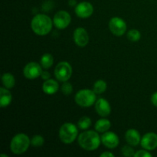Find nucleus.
Here are the masks:
<instances>
[{
	"mask_svg": "<svg viewBox=\"0 0 157 157\" xmlns=\"http://www.w3.org/2000/svg\"><path fill=\"white\" fill-rule=\"evenodd\" d=\"M80 147L87 151H93L100 147L101 138L98 131L87 130L81 133L78 137Z\"/></svg>",
	"mask_w": 157,
	"mask_h": 157,
	"instance_id": "nucleus-1",
	"label": "nucleus"
},
{
	"mask_svg": "<svg viewBox=\"0 0 157 157\" xmlns=\"http://www.w3.org/2000/svg\"><path fill=\"white\" fill-rule=\"evenodd\" d=\"M53 24V21L49 16L44 14H38L32 18L31 27L36 35L44 36L51 32Z\"/></svg>",
	"mask_w": 157,
	"mask_h": 157,
	"instance_id": "nucleus-2",
	"label": "nucleus"
},
{
	"mask_svg": "<svg viewBox=\"0 0 157 157\" xmlns=\"http://www.w3.org/2000/svg\"><path fill=\"white\" fill-rule=\"evenodd\" d=\"M31 140L25 133H18L10 142V150L14 154L21 155L25 153L30 146Z\"/></svg>",
	"mask_w": 157,
	"mask_h": 157,
	"instance_id": "nucleus-3",
	"label": "nucleus"
},
{
	"mask_svg": "<svg viewBox=\"0 0 157 157\" xmlns=\"http://www.w3.org/2000/svg\"><path fill=\"white\" fill-rule=\"evenodd\" d=\"M78 135V127L71 123H65L59 130V138L61 142L70 144L77 139Z\"/></svg>",
	"mask_w": 157,
	"mask_h": 157,
	"instance_id": "nucleus-4",
	"label": "nucleus"
},
{
	"mask_svg": "<svg viewBox=\"0 0 157 157\" xmlns=\"http://www.w3.org/2000/svg\"><path fill=\"white\" fill-rule=\"evenodd\" d=\"M97 94L90 89H82L75 94V102L82 107H89L97 101Z\"/></svg>",
	"mask_w": 157,
	"mask_h": 157,
	"instance_id": "nucleus-5",
	"label": "nucleus"
},
{
	"mask_svg": "<svg viewBox=\"0 0 157 157\" xmlns=\"http://www.w3.org/2000/svg\"><path fill=\"white\" fill-rule=\"evenodd\" d=\"M72 75V67L67 61L58 63L55 68V76L61 82L67 81Z\"/></svg>",
	"mask_w": 157,
	"mask_h": 157,
	"instance_id": "nucleus-6",
	"label": "nucleus"
},
{
	"mask_svg": "<svg viewBox=\"0 0 157 157\" xmlns=\"http://www.w3.org/2000/svg\"><path fill=\"white\" fill-rule=\"evenodd\" d=\"M109 29L116 36H122L127 31V24L125 21L119 17H113L109 21Z\"/></svg>",
	"mask_w": 157,
	"mask_h": 157,
	"instance_id": "nucleus-7",
	"label": "nucleus"
},
{
	"mask_svg": "<svg viewBox=\"0 0 157 157\" xmlns=\"http://www.w3.org/2000/svg\"><path fill=\"white\" fill-rule=\"evenodd\" d=\"M42 73V67L36 62H29L25 66L23 69V75L25 78L29 80H34L41 77Z\"/></svg>",
	"mask_w": 157,
	"mask_h": 157,
	"instance_id": "nucleus-8",
	"label": "nucleus"
},
{
	"mask_svg": "<svg viewBox=\"0 0 157 157\" xmlns=\"http://www.w3.org/2000/svg\"><path fill=\"white\" fill-rule=\"evenodd\" d=\"M71 17L70 14L64 10L58 11L53 18L54 25L58 29H64L70 25Z\"/></svg>",
	"mask_w": 157,
	"mask_h": 157,
	"instance_id": "nucleus-9",
	"label": "nucleus"
},
{
	"mask_svg": "<svg viewBox=\"0 0 157 157\" xmlns=\"http://www.w3.org/2000/svg\"><path fill=\"white\" fill-rule=\"evenodd\" d=\"M94 12V7L89 2H81L75 7V13L77 16L81 18H87Z\"/></svg>",
	"mask_w": 157,
	"mask_h": 157,
	"instance_id": "nucleus-10",
	"label": "nucleus"
},
{
	"mask_svg": "<svg viewBox=\"0 0 157 157\" xmlns=\"http://www.w3.org/2000/svg\"><path fill=\"white\" fill-rule=\"evenodd\" d=\"M141 147L145 150H153L157 148V134L153 132L146 133L141 138Z\"/></svg>",
	"mask_w": 157,
	"mask_h": 157,
	"instance_id": "nucleus-11",
	"label": "nucleus"
},
{
	"mask_svg": "<svg viewBox=\"0 0 157 157\" xmlns=\"http://www.w3.org/2000/svg\"><path fill=\"white\" fill-rule=\"evenodd\" d=\"M74 41L75 44L81 48H84L88 44L89 35L87 31L82 27H78L74 32Z\"/></svg>",
	"mask_w": 157,
	"mask_h": 157,
	"instance_id": "nucleus-12",
	"label": "nucleus"
},
{
	"mask_svg": "<svg viewBox=\"0 0 157 157\" xmlns=\"http://www.w3.org/2000/svg\"><path fill=\"white\" fill-rule=\"evenodd\" d=\"M101 143L109 149H114L119 145L120 140L117 135L113 132L107 131L101 136Z\"/></svg>",
	"mask_w": 157,
	"mask_h": 157,
	"instance_id": "nucleus-13",
	"label": "nucleus"
},
{
	"mask_svg": "<svg viewBox=\"0 0 157 157\" xmlns=\"http://www.w3.org/2000/svg\"><path fill=\"white\" fill-rule=\"evenodd\" d=\"M95 110L97 113L103 117L109 116L111 113V107L108 101L104 98H99L95 102Z\"/></svg>",
	"mask_w": 157,
	"mask_h": 157,
	"instance_id": "nucleus-14",
	"label": "nucleus"
},
{
	"mask_svg": "<svg viewBox=\"0 0 157 157\" xmlns=\"http://www.w3.org/2000/svg\"><path fill=\"white\" fill-rule=\"evenodd\" d=\"M125 139L127 144L136 147L140 144L141 136L138 130H135V129H130L126 132Z\"/></svg>",
	"mask_w": 157,
	"mask_h": 157,
	"instance_id": "nucleus-15",
	"label": "nucleus"
},
{
	"mask_svg": "<svg viewBox=\"0 0 157 157\" xmlns=\"http://www.w3.org/2000/svg\"><path fill=\"white\" fill-rule=\"evenodd\" d=\"M59 89V84L55 80L48 79L44 81L42 85V90L46 94L52 95L56 93Z\"/></svg>",
	"mask_w": 157,
	"mask_h": 157,
	"instance_id": "nucleus-16",
	"label": "nucleus"
},
{
	"mask_svg": "<svg viewBox=\"0 0 157 157\" xmlns=\"http://www.w3.org/2000/svg\"><path fill=\"white\" fill-rule=\"evenodd\" d=\"M12 95L11 92L6 87L0 88V106L1 107H6L11 104Z\"/></svg>",
	"mask_w": 157,
	"mask_h": 157,
	"instance_id": "nucleus-17",
	"label": "nucleus"
},
{
	"mask_svg": "<svg viewBox=\"0 0 157 157\" xmlns=\"http://www.w3.org/2000/svg\"><path fill=\"white\" fill-rule=\"evenodd\" d=\"M111 123L107 119H100L95 124V130L99 133H105L110 128Z\"/></svg>",
	"mask_w": 157,
	"mask_h": 157,
	"instance_id": "nucleus-18",
	"label": "nucleus"
},
{
	"mask_svg": "<svg viewBox=\"0 0 157 157\" xmlns=\"http://www.w3.org/2000/svg\"><path fill=\"white\" fill-rule=\"evenodd\" d=\"M2 81L3 86L8 89L12 88L15 84V78L11 73H5L2 77Z\"/></svg>",
	"mask_w": 157,
	"mask_h": 157,
	"instance_id": "nucleus-19",
	"label": "nucleus"
},
{
	"mask_svg": "<svg viewBox=\"0 0 157 157\" xmlns=\"http://www.w3.org/2000/svg\"><path fill=\"white\" fill-rule=\"evenodd\" d=\"M54 58L51 54L46 53L41 58V65L43 68L48 69L53 65Z\"/></svg>",
	"mask_w": 157,
	"mask_h": 157,
	"instance_id": "nucleus-20",
	"label": "nucleus"
},
{
	"mask_svg": "<svg viewBox=\"0 0 157 157\" xmlns=\"http://www.w3.org/2000/svg\"><path fill=\"white\" fill-rule=\"evenodd\" d=\"M107 83L103 80H98L94 84L93 90L97 94H101L107 90Z\"/></svg>",
	"mask_w": 157,
	"mask_h": 157,
	"instance_id": "nucleus-21",
	"label": "nucleus"
},
{
	"mask_svg": "<svg viewBox=\"0 0 157 157\" xmlns=\"http://www.w3.org/2000/svg\"><path fill=\"white\" fill-rule=\"evenodd\" d=\"M91 125V120L88 117H82L78 122V127L81 130H87Z\"/></svg>",
	"mask_w": 157,
	"mask_h": 157,
	"instance_id": "nucleus-22",
	"label": "nucleus"
},
{
	"mask_svg": "<svg viewBox=\"0 0 157 157\" xmlns=\"http://www.w3.org/2000/svg\"><path fill=\"white\" fill-rule=\"evenodd\" d=\"M127 38L130 40L132 42H136V41H140L141 38V33L140 31L136 30V29H131L127 32Z\"/></svg>",
	"mask_w": 157,
	"mask_h": 157,
	"instance_id": "nucleus-23",
	"label": "nucleus"
},
{
	"mask_svg": "<svg viewBox=\"0 0 157 157\" xmlns=\"http://www.w3.org/2000/svg\"><path fill=\"white\" fill-rule=\"evenodd\" d=\"M44 138L41 135H35L32 138L31 144L34 147H40L44 144Z\"/></svg>",
	"mask_w": 157,
	"mask_h": 157,
	"instance_id": "nucleus-24",
	"label": "nucleus"
},
{
	"mask_svg": "<svg viewBox=\"0 0 157 157\" xmlns=\"http://www.w3.org/2000/svg\"><path fill=\"white\" fill-rule=\"evenodd\" d=\"M122 154L126 157H132L134 156L135 152L134 150L131 147V145H125L122 147Z\"/></svg>",
	"mask_w": 157,
	"mask_h": 157,
	"instance_id": "nucleus-25",
	"label": "nucleus"
},
{
	"mask_svg": "<svg viewBox=\"0 0 157 157\" xmlns=\"http://www.w3.org/2000/svg\"><path fill=\"white\" fill-rule=\"evenodd\" d=\"M61 91L64 95H70L73 91V86L71 83L65 81L61 86Z\"/></svg>",
	"mask_w": 157,
	"mask_h": 157,
	"instance_id": "nucleus-26",
	"label": "nucleus"
},
{
	"mask_svg": "<svg viewBox=\"0 0 157 157\" xmlns=\"http://www.w3.org/2000/svg\"><path fill=\"white\" fill-rule=\"evenodd\" d=\"M135 157H151L152 154L150 153H149L147 150H139L136 153H135L134 155Z\"/></svg>",
	"mask_w": 157,
	"mask_h": 157,
	"instance_id": "nucleus-27",
	"label": "nucleus"
},
{
	"mask_svg": "<svg viewBox=\"0 0 157 157\" xmlns=\"http://www.w3.org/2000/svg\"><path fill=\"white\" fill-rule=\"evenodd\" d=\"M41 78L43 80H44V81H47V80L50 79L51 74L48 71H42V73L41 75Z\"/></svg>",
	"mask_w": 157,
	"mask_h": 157,
	"instance_id": "nucleus-28",
	"label": "nucleus"
},
{
	"mask_svg": "<svg viewBox=\"0 0 157 157\" xmlns=\"http://www.w3.org/2000/svg\"><path fill=\"white\" fill-rule=\"evenodd\" d=\"M151 102L155 107H157V92H155L151 96Z\"/></svg>",
	"mask_w": 157,
	"mask_h": 157,
	"instance_id": "nucleus-29",
	"label": "nucleus"
},
{
	"mask_svg": "<svg viewBox=\"0 0 157 157\" xmlns=\"http://www.w3.org/2000/svg\"><path fill=\"white\" fill-rule=\"evenodd\" d=\"M101 157H114V155L110 152H104V153H101Z\"/></svg>",
	"mask_w": 157,
	"mask_h": 157,
	"instance_id": "nucleus-30",
	"label": "nucleus"
},
{
	"mask_svg": "<svg viewBox=\"0 0 157 157\" xmlns=\"http://www.w3.org/2000/svg\"><path fill=\"white\" fill-rule=\"evenodd\" d=\"M68 3H69V5H70L71 6H77V5H78L76 0H69Z\"/></svg>",
	"mask_w": 157,
	"mask_h": 157,
	"instance_id": "nucleus-31",
	"label": "nucleus"
},
{
	"mask_svg": "<svg viewBox=\"0 0 157 157\" xmlns=\"http://www.w3.org/2000/svg\"><path fill=\"white\" fill-rule=\"evenodd\" d=\"M0 156H1V157H8V156H7V155H6V154H1V155H0Z\"/></svg>",
	"mask_w": 157,
	"mask_h": 157,
	"instance_id": "nucleus-32",
	"label": "nucleus"
}]
</instances>
